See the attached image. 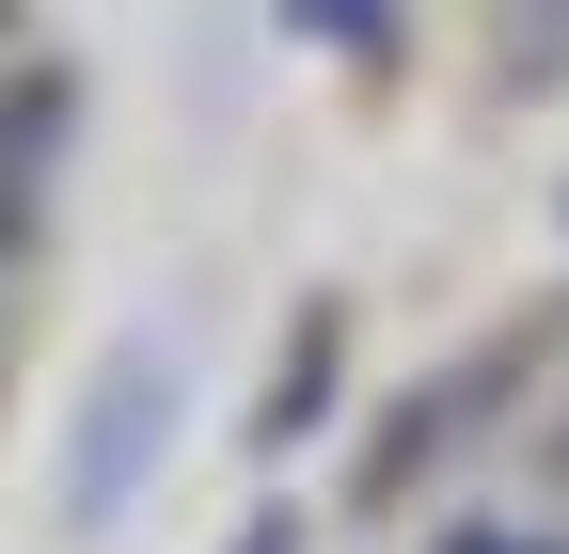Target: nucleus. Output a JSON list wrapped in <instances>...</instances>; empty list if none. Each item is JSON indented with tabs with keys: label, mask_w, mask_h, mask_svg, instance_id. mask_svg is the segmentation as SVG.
<instances>
[{
	"label": "nucleus",
	"mask_w": 569,
	"mask_h": 554,
	"mask_svg": "<svg viewBox=\"0 0 569 554\" xmlns=\"http://www.w3.org/2000/svg\"><path fill=\"white\" fill-rule=\"evenodd\" d=\"M159 428H174V349H111V380H96V412H80V444H63V523H111Z\"/></svg>",
	"instance_id": "obj_1"
},
{
	"label": "nucleus",
	"mask_w": 569,
	"mask_h": 554,
	"mask_svg": "<svg viewBox=\"0 0 569 554\" xmlns=\"http://www.w3.org/2000/svg\"><path fill=\"white\" fill-rule=\"evenodd\" d=\"M48 127H63V80H17V96H0V175L48 159Z\"/></svg>",
	"instance_id": "obj_2"
},
{
	"label": "nucleus",
	"mask_w": 569,
	"mask_h": 554,
	"mask_svg": "<svg viewBox=\"0 0 569 554\" xmlns=\"http://www.w3.org/2000/svg\"><path fill=\"white\" fill-rule=\"evenodd\" d=\"M238 554H301V538H284V523H253V538H238Z\"/></svg>",
	"instance_id": "obj_3"
}]
</instances>
